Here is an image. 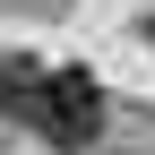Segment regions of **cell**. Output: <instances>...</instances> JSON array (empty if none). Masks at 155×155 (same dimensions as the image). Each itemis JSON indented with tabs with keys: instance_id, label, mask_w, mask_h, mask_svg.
Segmentation results:
<instances>
[{
	"instance_id": "6da1fadb",
	"label": "cell",
	"mask_w": 155,
	"mask_h": 155,
	"mask_svg": "<svg viewBox=\"0 0 155 155\" xmlns=\"http://www.w3.org/2000/svg\"><path fill=\"white\" fill-rule=\"evenodd\" d=\"M26 129L43 147H95L104 138V86H95V69H43V86H35V104H26Z\"/></svg>"
},
{
	"instance_id": "3957f363",
	"label": "cell",
	"mask_w": 155,
	"mask_h": 155,
	"mask_svg": "<svg viewBox=\"0 0 155 155\" xmlns=\"http://www.w3.org/2000/svg\"><path fill=\"white\" fill-rule=\"evenodd\" d=\"M138 35H147V52H155V17H147V26H138Z\"/></svg>"
},
{
	"instance_id": "7a4b0ae2",
	"label": "cell",
	"mask_w": 155,
	"mask_h": 155,
	"mask_svg": "<svg viewBox=\"0 0 155 155\" xmlns=\"http://www.w3.org/2000/svg\"><path fill=\"white\" fill-rule=\"evenodd\" d=\"M35 86H43V61H26V52H0V112H9V121H26Z\"/></svg>"
}]
</instances>
